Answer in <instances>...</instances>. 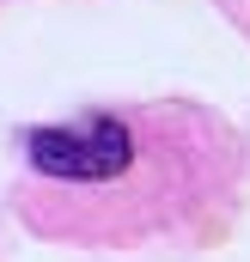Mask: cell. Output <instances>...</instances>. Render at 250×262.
I'll return each instance as SVG.
<instances>
[{
	"label": "cell",
	"mask_w": 250,
	"mask_h": 262,
	"mask_svg": "<svg viewBox=\"0 0 250 262\" xmlns=\"http://www.w3.org/2000/svg\"><path fill=\"white\" fill-rule=\"evenodd\" d=\"M31 165L49 177H116L134 152L122 122H79V128H37L31 140Z\"/></svg>",
	"instance_id": "obj_1"
}]
</instances>
